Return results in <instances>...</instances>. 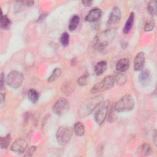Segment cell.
<instances>
[{
    "label": "cell",
    "mask_w": 157,
    "mask_h": 157,
    "mask_svg": "<svg viewBox=\"0 0 157 157\" xmlns=\"http://www.w3.org/2000/svg\"><path fill=\"white\" fill-rule=\"evenodd\" d=\"M120 18H121V10L118 7L115 6L112 9V12L110 13L108 23L109 25L117 23L120 21Z\"/></svg>",
    "instance_id": "8fae6325"
},
{
    "label": "cell",
    "mask_w": 157,
    "mask_h": 157,
    "mask_svg": "<svg viewBox=\"0 0 157 157\" xmlns=\"http://www.w3.org/2000/svg\"><path fill=\"white\" fill-rule=\"evenodd\" d=\"M115 78L112 75H108L104 78L100 82L95 84L91 89V93L93 94L100 93L110 89L114 85Z\"/></svg>",
    "instance_id": "5b68a950"
},
{
    "label": "cell",
    "mask_w": 157,
    "mask_h": 157,
    "mask_svg": "<svg viewBox=\"0 0 157 157\" xmlns=\"http://www.w3.org/2000/svg\"><path fill=\"white\" fill-rule=\"evenodd\" d=\"M69 109V102L65 98H61L54 104L52 110L58 115H62L66 113Z\"/></svg>",
    "instance_id": "52a82bcc"
},
{
    "label": "cell",
    "mask_w": 157,
    "mask_h": 157,
    "mask_svg": "<svg viewBox=\"0 0 157 157\" xmlns=\"http://www.w3.org/2000/svg\"><path fill=\"white\" fill-rule=\"evenodd\" d=\"M4 98V95L2 93H1V104H2Z\"/></svg>",
    "instance_id": "1f68e13d"
},
{
    "label": "cell",
    "mask_w": 157,
    "mask_h": 157,
    "mask_svg": "<svg viewBox=\"0 0 157 157\" xmlns=\"http://www.w3.org/2000/svg\"><path fill=\"white\" fill-rule=\"evenodd\" d=\"M129 67V60L128 58H121L116 64V69L118 72H123L126 71Z\"/></svg>",
    "instance_id": "4fadbf2b"
},
{
    "label": "cell",
    "mask_w": 157,
    "mask_h": 157,
    "mask_svg": "<svg viewBox=\"0 0 157 157\" xmlns=\"http://www.w3.org/2000/svg\"><path fill=\"white\" fill-rule=\"evenodd\" d=\"M28 99L34 104L36 103L39 98V94L38 92L34 89H30L28 91Z\"/></svg>",
    "instance_id": "d6986e66"
},
{
    "label": "cell",
    "mask_w": 157,
    "mask_h": 157,
    "mask_svg": "<svg viewBox=\"0 0 157 157\" xmlns=\"http://www.w3.org/2000/svg\"><path fill=\"white\" fill-rule=\"evenodd\" d=\"M103 101V96L98 95L85 100L80 105L78 109V115L80 118H84L91 113Z\"/></svg>",
    "instance_id": "6da1fadb"
},
{
    "label": "cell",
    "mask_w": 157,
    "mask_h": 157,
    "mask_svg": "<svg viewBox=\"0 0 157 157\" xmlns=\"http://www.w3.org/2000/svg\"><path fill=\"white\" fill-rule=\"evenodd\" d=\"M69 34L66 32L63 33L60 37V42H61L62 45L64 47H66L69 44Z\"/></svg>",
    "instance_id": "cb8c5ba5"
},
{
    "label": "cell",
    "mask_w": 157,
    "mask_h": 157,
    "mask_svg": "<svg viewBox=\"0 0 157 157\" xmlns=\"http://www.w3.org/2000/svg\"><path fill=\"white\" fill-rule=\"evenodd\" d=\"M74 132L78 136H82L85 134V126L81 122H77L74 124Z\"/></svg>",
    "instance_id": "ffe728a7"
},
{
    "label": "cell",
    "mask_w": 157,
    "mask_h": 157,
    "mask_svg": "<svg viewBox=\"0 0 157 157\" xmlns=\"http://www.w3.org/2000/svg\"><path fill=\"white\" fill-rule=\"evenodd\" d=\"M156 5H157V2L156 1H151L148 3V10L151 15H155L156 14V11H157Z\"/></svg>",
    "instance_id": "603a6c76"
},
{
    "label": "cell",
    "mask_w": 157,
    "mask_h": 157,
    "mask_svg": "<svg viewBox=\"0 0 157 157\" xmlns=\"http://www.w3.org/2000/svg\"><path fill=\"white\" fill-rule=\"evenodd\" d=\"M79 22H80V17L77 15H74L71 18L70 21L69 23V25H68L69 30L70 31H74L77 28Z\"/></svg>",
    "instance_id": "e0dca14e"
},
{
    "label": "cell",
    "mask_w": 157,
    "mask_h": 157,
    "mask_svg": "<svg viewBox=\"0 0 157 157\" xmlns=\"http://www.w3.org/2000/svg\"><path fill=\"white\" fill-rule=\"evenodd\" d=\"M139 80L142 86L147 85L150 81V75L147 71H142L139 76Z\"/></svg>",
    "instance_id": "5bb4252c"
},
{
    "label": "cell",
    "mask_w": 157,
    "mask_h": 157,
    "mask_svg": "<svg viewBox=\"0 0 157 157\" xmlns=\"http://www.w3.org/2000/svg\"><path fill=\"white\" fill-rule=\"evenodd\" d=\"M115 82H116L117 83V84H124L126 82V77L121 74H119L118 75H117L115 77Z\"/></svg>",
    "instance_id": "484cf974"
},
{
    "label": "cell",
    "mask_w": 157,
    "mask_h": 157,
    "mask_svg": "<svg viewBox=\"0 0 157 157\" xmlns=\"http://www.w3.org/2000/svg\"><path fill=\"white\" fill-rule=\"evenodd\" d=\"M134 12H131L128 18V20H126V23H125V25H124V28H123V33H125V34H127L128 33L132 25H133V23H134Z\"/></svg>",
    "instance_id": "2e32d148"
},
{
    "label": "cell",
    "mask_w": 157,
    "mask_h": 157,
    "mask_svg": "<svg viewBox=\"0 0 157 157\" xmlns=\"http://www.w3.org/2000/svg\"><path fill=\"white\" fill-rule=\"evenodd\" d=\"M36 149V148L35 146L30 147L27 150L26 153L25 155V156H32L34 154V153L35 152Z\"/></svg>",
    "instance_id": "f1b7e54d"
},
{
    "label": "cell",
    "mask_w": 157,
    "mask_h": 157,
    "mask_svg": "<svg viewBox=\"0 0 157 157\" xmlns=\"http://www.w3.org/2000/svg\"><path fill=\"white\" fill-rule=\"evenodd\" d=\"M27 146L28 143L26 140L23 139H18L12 144L10 149L14 152L21 153L25 151Z\"/></svg>",
    "instance_id": "9c48e42d"
},
{
    "label": "cell",
    "mask_w": 157,
    "mask_h": 157,
    "mask_svg": "<svg viewBox=\"0 0 157 157\" xmlns=\"http://www.w3.org/2000/svg\"><path fill=\"white\" fill-rule=\"evenodd\" d=\"M102 14V11L100 9L95 8L91 9L88 13V15L85 17V20L89 22H93L98 20Z\"/></svg>",
    "instance_id": "7c38bea8"
},
{
    "label": "cell",
    "mask_w": 157,
    "mask_h": 157,
    "mask_svg": "<svg viewBox=\"0 0 157 157\" xmlns=\"http://www.w3.org/2000/svg\"><path fill=\"white\" fill-rule=\"evenodd\" d=\"M73 131L71 127L68 126H61L58 128L56 137L59 144L64 145L67 144L71 139Z\"/></svg>",
    "instance_id": "277c9868"
},
{
    "label": "cell",
    "mask_w": 157,
    "mask_h": 157,
    "mask_svg": "<svg viewBox=\"0 0 157 157\" xmlns=\"http://www.w3.org/2000/svg\"><path fill=\"white\" fill-rule=\"evenodd\" d=\"M152 149L151 146L148 144H144L141 147V151L143 152L145 155H150L152 152Z\"/></svg>",
    "instance_id": "d4e9b609"
},
{
    "label": "cell",
    "mask_w": 157,
    "mask_h": 157,
    "mask_svg": "<svg viewBox=\"0 0 157 157\" xmlns=\"http://www.w3.org/2000/svg\"><path fill=\"white\" fill-rule=\"evenodd\" d=\"M107 64L105 61H101L98 62L94 67V72L96 75H100L102 74L107 69Z\"/></svg>",
    "instance_id": "9a60e30c"
},
{
    "label": "cell",
    "mask_w": 157,
    "mask_h": 157,
    "mask_svg": "<svg viewBox=\"0 0 157 157\" xmlns=\"http://www.w3.org/2000/svg\"><path fill=\"white\" fill-rule=\"evenodd\" d=\"M11 141V136L10 134H7L4 137H1L0 139V145L1 148L6 149Z\"/></svg>",
    "instance_id": "44dd1931"
},
{
    "label": "cell",
    "mask_w": 157,
    "mask_h": 157,
    "mask_svg": "<svg viewBox=\"0 0 157 157\" xmlns=\"http://www.w3.org/2000/svg\"><path fill=\"white\" fill-rule=\"evenodd\" d=\"M93 2V1H91V0H85V1H82V3L85 6H90Z\"/></svg>",
    "instance_id": "4dcf8cb0"
},
{
    "label": "cell",
    "mask_w": 157,
    "mask_h": 157,
    "mask_svg": "<svg viewBox=\"0 0 157 157\" xmlns=\"http://www.w3.org/2000/svg\"><path fill=\"white\" fill-rule=\"evenodd\" d=\"M87 81H88V75L85 74V75H82L78 78L77 80V83L80 86H83L86 85Z\"/></svg>",
    "instance_id": "4316f807"
},
{
    "label": "cell",
    "mask_w": 157,
    "mask_h": 157,
    "mask_svg": "<svg viewBox=\"0 0 157 157\" xmlns=\"http://www.w3.org/2000/svg\"><path fill=\"white\" fill-rule=\"evenodd\" d=\"M11 21L6 15H1V28L7 30L10 28Z\"/></svg>",
    "instance_id": "ac0fdd59"
},
{
    "label": "cell",
    "mask_w": 157,
    "mask_h": 157,
    "mask_svg": "<svg viewBox=\"0 0 157 157\" xmlns=\"http://www.w3.org/2000/svg\"><path fill=\"white\" fill-rule=\"evenodd\" d=\"M61 74V70L60 68H55L54 71H53L52 75L48 77V82H52L55 80H56Z\"/></svg>",
    "instance_id": "7402d4cb"
},
{
    "label": "cell",
    "mask_w": 157,
    "mask_h": 157,
    "mask_svg": "<svg viewBox=\"0 0 157 157\" xmlns=\"http://www.w3.org/2000/svg\"><path fill=\"white\" fill-rule=\"evenodd\" d=\"M135 102L133 98L129 94L125 95L118 100L113 105L115 110L117 112H129L134 108Z\"/></svg>",
    "instance_id": "3957f363"
},
{
    "label": "cell",
    "mask_w": 157,
    "mask_h": 157,
    "mask_svg": "<svg viewBox=\"0 0 157 157\" xmlns=\"http://www.w3.org/2000/svg\"><path fill=\"white\" fill-rule=\"evenodd\" d=\"M6 82L9 86L17 89L22 85L23 75L21 72L17 71H10L6 78Z\"/></svg>",
    "instance_id": "8992f818"
},
{
    "label": "cell",
    "mask_w": 157,
    "mask_h": 157,
    "mask_svg": "<svg viewBox=\"0 0 157 157\" xmlns=\"http://www.w3.org/2000/svg\"><path fill=\"white\" fill-rule=\"evenodd\" d=\"M145 64V53L144 52L138 53L134 59V68L135 71H142Z\"/></svg>",
    "instance_id": "30bf717a"
},
{
    "label": "cell",
    "mask_w": 157,
    "mask_h": 157,
    "mask_svg": "<svg viewBox=\"0 0 157 157\" xmlns=\"http://www.w3.org/2000/svg\"><path fill=\"white\" fill-rule=\"evenodd\" d=\"M4 83H5V75L4 73L2 72L1 74V81H0V87L1 90L3 88Z\"/></svg>",
    "instance_id": "f546056e"
},
{
    "label": "cell",
    "mask_w": 157,
    "mask_h": 157,
    "mask_svg": "<svg viewBox=\"0 0 157 157\" xmlns=\"http://www.w3.org/2000/svg\"><path fill=\"white\" fill-rule=\"evenodd\" d=\"M155 26V23L153 20H150L148 21L145 25L144 29L145 31H150L153 30V28Z\"/></svg>",
    "instance_id": "83f0119b"
},
{
    "label": "cell",
    "mask_w": 157,
    "mask_h": 157,
    "mask_svg": "<svg viewBox=\"0 0 157 157\" xmlns=\"http://www.w3.org/2000/svg\"><path fill=\"white\" fill-rule=\"evenodd\" d=\"M109 104V103L108 101L102 103V105L95 112L94 115V118L98 124H102L104 122L107 115Z\"/></svg>",
    "instance_id": "ba28073f"
},
{
    "label": "cell",
    "mask_w": 157,
    "mask_h": 157,
    "mask_svg": "<svg viewBox=\"0 0 157 157\" xmlns=\"http://www.w3.org/2000/svg\"><path fill=\"white\" fill-rule=\"evenodd\" d=\"M115 36V29H109L98 33L94 40V47L99 50H104L113 40Z\"/></svg>",
    "instance_id": "7a4b0ae2"
}]
</instances>
